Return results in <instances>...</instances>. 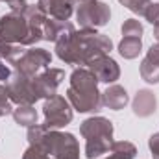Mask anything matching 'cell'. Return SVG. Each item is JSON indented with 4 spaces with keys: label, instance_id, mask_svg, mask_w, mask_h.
Returning <instances> with one entry per match:
<instances>
[{
    "label": "cell",
    "instance_id": "cell-1",
    "mask_svg": "<svg viewBox=\"0 0 159 159\" xmlns=\"http://www.w3.org/2000/svg\"><path fill=\"white\" fill-rule=\"evenodd\" d=\"M113 48V43L107 35L98 34L96 30H80L76 32L70 24L56 41V54L67 65L89 67L94 59L107 56Z\"/></svg>",
    "mask_w": 159,
    "mask_h": 159
},
{
    "label": "cell",
    "instance_id": "cell-2",
    "mask_svg": "<svg viewBox=\"0 0 159 159\" xmlns=\"http://www.w3.org/2000/svg\"><path fill=\"white\" fill-rule=\"evenodd\" d=\"M28 143L54 159H80V144L72 133L46 129L44 126L34 124L28 128Z\"/></svg>",
    "mask_w": 159,
    "mask_h": 159
},
{
    "label": "cell",
    "instance_id": "cell-3",
    "mask_svg": "<svg viewBox=\"0 0 159 159\" xmlns=\"http://www.w3.org/2000/svg\"><path fill=\"white\" fill-rule=\"evenodd\" d=\"M67 100L80 113H96L102 109V93H98V78L87 69L81 67L72 70L70 85L67 89Z\"/></svg>",
    "mask_w": 159,
    "mask_h": 159
},
{
    "label": "cell",
    "instance_id": "cell-4",
    "mask_svg": "<svg viewBox=\"0 0 159 159\" xmlns=\"http://www.w3.org/2000/svg\"><path fill=\"white\" fill-rule=\"evenodd\" d=\"M80 133L85 139V157L96 159L111 150L113 141V122L106 117H91L83 120Z\"/></svg>",
    "mask_w": 159,
    "mask_h": 159
},
{
    "label": "cell",
    "instance_id": "cell-5",
    "mask_svg": "<svg viewBox=\"0 0 159 159\" xmlns=\"http://www.w3.org/2000/svg\"><path fill=\"white\" fill-rule=\"evenodd\" d=\"M0 37L11 44L20 46H32L35 44V39L32 35V28L22 13H7L0 17Z\"/></svg>",
    "mask_w": 159,
    "mask_h": 159
},
{
    "label": "cell",
    "instance_id": "cell-6",
    "mask_svg": "<svg viewBox=\"0 0 159 159\" xmlns=\"http://www.w3.org/2000/svg\"><path fill=\"white\" fill-rule=\"evenodd\" d=\"M76 19L83 30H96L107 24L111 19V9L100 0H74Z\"/></svg>",
    "mask_w": 159,
    "mask_h": 159
},
{
    "label": "cell",
    "instance_id": "cell-7",
    "mask_svg": "<svg viewBox=\"0 0 159 159\" xmlns=\"http://www.w3.org/2000/svg\"><path fill=\"white\" fill-rule=\"evenodd\" d=\"M43 115H44V128L46 129H59V128H65L67 124L72 122V106L69 104L67 98L59 96V94H54L50 98L44 100V106H43Z\"/></svg>",
    "mask_w": 159,
    "mask_h": 159
},
{
    "label": "cell",
    "instance_id": "cell-8",
    "mask_svg": "<svg viewBox=\"0 0 159 159\" xmlns=\"http://www.w3.org/2000/svg\"><path fill=\"white\" fill-rule=\"evenodd\" d=\"M52 63V54L44 48H32L26 50L15 63V70L28 76V78H35L37 74H41L43 70H46Z\"/></svg>",
    "mask_w": 159,
    "mask_h": 159
},
{
    "label": "cell",
    "instance_id": "cell-9",
    "mask_svg": "<svg viewBox=\"0 0 159 159\" xmlns=\"http://www.w3.org/2000/svg\"><path fill=\"white\" fill-rule=\"evenodd\" d=\"M6 93H7V98L17 104V106H22V104H28V106H34L39 98L37 94L34 93V87H32V78L20 74V72H11L9 80L6 81Z\"/></svg>",
    "mask_w": 159,
    "mask_h": 159
},
{
    "label": "cell",
    "instance_id": "cell-10",
    "mask_svg": "<svg viewBox=\"0 0 159 159\" xmlns=\"http://www.w3.org/2000/svg\"><path fill=\"white\" fill-rule=\"evenodd\" d=\"M65 80V72L61 69H46L35 78H32V87L34 93L37 94V98H50L56 94L57 87L61 85V81Z\"/></svg>",
    "mask_w": 159,
    "mask_h": 159
},
{
    "label": "cell",
    "instance_id": "cell-11",
    "mask_svg": "<svg viewBox=\"0 0 159 159\" xmlns=\"http://www.w3.org/2000/svg\"><path fill=\"white\" fill-rule=\"evenodd\" d=\"M87 69L98 78V81H104V83H115L120 78L119 63L115 59H111L109 56H102V57L94 59Z\"/></svg>",
    "mask_w": 159,
    "mask_h": 159
},
{
    "label": "cell",
    "instance_id": "cell-12",
    "mask_svg": "<svg viewBox=\"0 0 159 159\" xmlns=\"http://www.w3.org/2000/svg\"><path fill=\"white\" fill-rule=\"evenodd\" d=\"M37 6L56 20H69L74 11V0H39Z\"/></svg>",
    "mask_w": 159,
    "mask_h": 159
},
{
    "label": "cell",
    "instance_id": "cell-13",
    "mask_svg": "<svg viewBox=\"0 0 159 159\" xmlns=\"http://www.w3.org/2000/svg\"><path fill=\"white\" fill-rule=\"evenodd\" d=\"M131 107H133V113L137 117H143V119L150 117L157 109V98H156V94L152 91L139 89L137 94H135V98H133V102H131Z\"/></svg>",
    "mask_w": 159,
    "mask_h": 159
},
{
    "label": "cell",
    "instance_id": "cell-14",
    "mask_svg": "<svg viewBox=\"0 0 159 159\" xmlns=\"http://www.w3.org/2000/svg\"><path fill=\"white\" fill-rule=\"evenodd\" d=\"M128 102H129V96H128V93H126V89H124L122 85L113 83V85H109V87L102 93V104H104L106 107L113 109V111L122 109Z\"/></svg>",
    "mask_w": 159,
    "mask_h": 159
},
{
    "label": "cell",
    "instance_id": "cell-15",
    "mask_svg": "<svg viewBox=\"0 0 159 159\" xmlns=\"http://www.w3.org/2000/svg\"><path fill=\"white\" fill-rule=\"evenodd\" d=\"M11 115H13V120H15L19 126L30 128V126L37 124V111H35L34 106H28V104L17 106V109H13Z\"/></svg>",
    "mask_w": 159,
    "mask_h": 159
},
{
    "label": "cell",
    "instance_id": "cell-16",
    "mask_svg": "<svg viewBox=\"0 0 159 159\" xmlns=\"http://www.w3.org/2000/svg\"><path fill=\"white\" fill-rule=\"evenodd\" d=\"M143 39L141 37H122L119 43V54L124 59H135L141 54Z\"/></svg>",
    "mask_w": 159,
    "mask_h": 159
},
{
    "label": "cell",
    "instance_id": "cell-17",
    "mask_svg": "<svg viewBox=\"0 0 159 159\" xmlns=\"http://www.w3.org/2000/svg\"><path fill=\"white\" fill-rule=\"evenodd\" d=\"M135 156H137L135 144L128 141H117L111 144V156L106 159H133Z\"/></svg>",
    "mask_w": 159,
    "mask_h": 159
},
{
    "label": "cell",
    "instance_id": "cell-18",
    "mask_svg": "<svg viewBox=\"0 0 159 159\" xmlns=\"http://www.w3.org/2000/svg\"><path fill=\"white\" fill-rule=\"evenodd\" d=\"M24 52L26 50L20 44H11V43H7V41H4L0 37V59H6L7 63L13 65Z\"/></svg>",
    "mask_w": 159,
    "mask_h": 159
},
{
    "label": "cell",
    "instance_id": "cell-19",
    "mask_svg": "<svg viewBox=\"0 0 159 159\" xmlns=\"http://www.w3.org/2000/svg\"><path fill=\"white\" fill-rule=\"evenodd\" d=\"M141 76L146 83H159V65L148 61V59H143L141 63Z\"/></svg>",
    "mask_w": 159,
    "mask_h": 159
},
{
    "label": "cell",
    "instance_id": "cell-20",
    "mask_svg": "<svg viewBox=\"0 0 159 159\" xmlns=\"http://www.w3.org/2000/svg\"><path fill=\"white\" fill-rule=\"evenodd\" d=\"M143 32V24L137 19H128L122 24V37H141Z\"/></svg>",
    "mask_w": 159,
    "mask_h": 159
},
{
    "label": "cell",
    "instance_id": "cell-21",
    "mask_svg": "<svg viewBox=\"0 0 159 159\" xmlns=\"http://www.w3.org/2000/svg\"><path fill=\"white\" fill-rule=\"evenodd\" d=\"M150 4H152V0H126V4H124V7H128L131 13H135V15H143L144 17V13H146V9L150 7Z\"/></svg>",
    "mask_w": 159,
    "mask_h": 159
},
{
    "label": "cell",
    "instance_id": "cell-22",
    "mask_svg": "<svg viewBox=\"0 0 159 159\" xmlns=\"http://www.w3.org/2000/svg\"><path fill=\"white\" fill-rule=\"evenodd\" d=\"M11 111H13V107H11V100L7 98L6 87L0 83V117H4V115H9Z\"/></svg>",
    "mask_w": 159,
    "mask_h": 159
},
{
    "label": "cell",
    "instance_id": "cell-23",
    "mask_svg": "<svg viewBox=\"0 0 159 159\" xmlns=\"http://www.w3.org/2000/svg\"><path fill=\"white\" fill-rule=\"evenodd\" d=\"M144 19H146L154 28H159V4H150V7H148L146 13H144Z\"/></svg>",
    "mask_w": 159,
    "mask_h": 159
},
{
    "label": "cell",
    "instance_id": "cell-24",
    "mask_svg": "<svg viewBox=\"0 0 159 159\" xmlns=\"http://www.w3.org/2000/svg\"><path fill=\"white\" fill-rule=\"evenodd\" d=\"M22 159H54V157H50L48 154L41 152L39 148H35V146H28V150L22 154Z\"/></svg>",
    "mask_w": 159,
    "mask_h": 159
},
{
    "label": "cell",
    "instance_id": "cell-25",
    "mask_svg": "<svg viewBox=\"0 0 159 159\" xmlns=\"http://www.w3.org/2000/svg\"><path fill=\"white\" fill-rule=\"evenodd\" d=\"M148 146H150V152H152L154 159H159V131L148 139Z\"/></svg>",
    "mask_w": 159,
    "mask_h": 159
},
{
    "label": "cell",
    "instance_id": "cell-26",
    "mask_svg": "<svg viewBox=\"0 0 159 159\" xmlns=\"http://www.w3.org/2000/svg\"><path fill=\"white\" fill-rule=\"evenodd\" d=\"M144 59H148V61H152V63L159 65V41L156 43V44L150 46V50H148V54H146Z\"/></svg>",
    "mask_w": 159,
    "mask_h": 159
},
{
    "label": "cell",
    "instance_id": "cell-27",
    "mask_svg": "<svg viewBox=\"0 0 159 159\" xmlns=\"http://www.w3.org/2000/svg\"><path fill=\"white\" fill-rule=\"evenodd\" d=\"M11 76V70H9V67L0 59V81H7Z\"/></svg>",
    "mask_w": 159,
    "mask_h": 159
},
{
    "label": "cell",
    "instance_id": "cell-28",
    "mask_svg": "<svg viewBox=\"0 0 159 159\" xmlns=\"http://www.w3.org/2000/svg\"><path fill=\"white\" fill-rule=\"evenodd\" d=\"M120 4H122V6H124V4H126V0H119Z\"/></svg>",
    "mask_w": 159,
    "mask_h": 159
},
{
    "label": "cell",
    "instance_id": "cell-29",
    "mask_svg": "<svg viewBox=\"0 0 159 159\" xmlns=\"http://www.w3.org/2000/svg\"><path fill=\"white\" fill-rule=\"evenodd\" d=\"M2 2H7V4H9V2H11V0H2Z\"/></svg>",
    "mask_w": 159,
    "mask_h": 159
}]
</instances>
